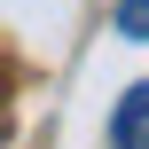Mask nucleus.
Wrapping results in <instances>:
<instances>
[{
    "instance_id": "1",
    "label": "nucleus",
    "mask_w": 149,
    "mask_h": 149,
    "mask_svg": "<svg viewBox=\"0 0 149 149\" xmlns=\"http://www.w3.org/2000/svg\"><path fill=\"white\" fill-rule=\"evenodd\" d=\"M110 149H149V79L118 94V110H110Z\"/></svg>"
},
{
    "instance_id": "2",
    "label": "nucleus",
    "mask_w": 149,
    "mask_h": 149,
    "mask_svg": "<svg viewBox=\"0 0 149 149\" xmlns=\"http://www.w3.org/2000/svg\"><path fill=\"white\" fill-rule=\"evenodd\" d=\"M118 31L126 39H149V0H118Z\"/></svg>"
}]
</instances>
